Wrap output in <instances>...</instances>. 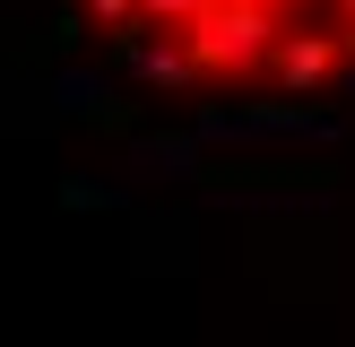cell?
I'll return each mask as SVG.
<instances>
[{"label":"cell","mask_w":355,"mask_h":347,"mask_svg":"<svg viewBox=\"0 0 355 347\" xmlns=\"http://www.w3.org/2000/svg\"><path fill=\"white\" fill-rule=\"evenodd\" d=\"M87 9H96V17H113V26H130V9H139V0H87Z\"/></svg>","instance_id":"obj_5"},{"label":"cell","mask_w":355,"mask_h":347,"mask_svg":"<svg viewBox=\"0 0 355 347\" xmlns=\"http://www.w3.org/2000/svg\"><path fill=\"white\" fill-rule=\"evenodd\" d=\"M277 44H286V35H277V9H260V0H217V9L182 35V52L200 69H234V78L260 69V61H277Z\"/></svg>","instance_id":"obj_1"},{"label":"cell","mask_w":355,"mask_h":347,"mask_svg":"<svg viewBox=\"0 0 355 347\" xmlns=\"http://www.w3.org/2000/svg\"><path fill=\"white\" fill-rule=\"evenodd\" d=\"M139 9H148V17H165V26H182V35H191V26H200L208 9H217V0H139Z\"/></svg>","instance_id":"obj_4"},{"label":"cell","mask_w":355,"mask_h":347,"mask_svg":"<svg viewBox=\"0 0 355 347\" xmlns=\"http://www.w3.org/2000/svg\"><path fill=\"white\" fill-rule=\"evenodd\" d=\"M329 61H338V44H329V35H286L269 69H277V87H295V96H304V87L329 78Z\"/></svg>","instance_id":"obj_2"},{"label":"cell","mask_w":355,"mask_h":347,"mask_svg":"<svg viewBox=\"0 0 355 347\" xmlns=\"http://www.w3.org/2000/svg\"><path fill=\"white\" fill-rule=\"evenodd\" d=\"M139 69H148L156 87H182V78H191V69H200V61H191L182 44H148V52H139Z\"/></svg>","instance_id":"obj_3"},{"label":"cell","mask_w":355,"mask_h":347,"mask_svg":"<svg viewBox=\"0 0 355 347\" xmlns=\"http://www.w3.org/2000/svg\"><path fill=\"white\" fill-rule=\"evenodd\" d=\"M347 52H355V26H347Z\"/></svg>","instance_id":"obj_6"}]
</instances>
